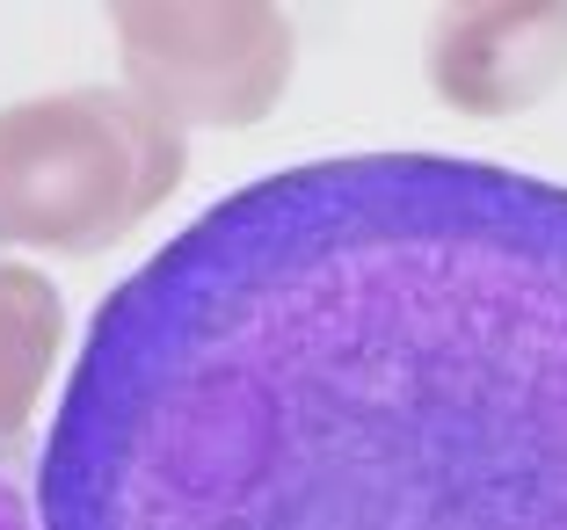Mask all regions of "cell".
I'll use <instances>...</instances> for the list:
<instances>
[{
  "instance_id": "3957f363",
  "label": "cell",
  "mask_w": 567,
  "mask_h": 530,
  "mask_svg": "<svg viewBox=\"0 0 567 530\" xmlns=\"http://www.w3.org/2000/svg\"><path fill=\"white\" fill-rule=\"evenodd\" d=\"M124 81L161 124L240 132L277 110L291 81V22L262 0L234 8H110Z\"/></svg>"
},
{
  "instance_id": "6da1fadb",
  "label": "cell",
  "mask_w": 567,
  "mask_h": 530,
  "mask_svg": "<svg viewBox=\"0 0 567 530\" xmlns=\"http://www.w3.org/2000/svg\"><path fill=\"white\" fill-rule=\"evenodd\" d=\"M37 530H567V183L320 153L95 305Z\"/></svg>"
},
{
  "instance_id": "5b68a950",
  "label": "cell",
  "mask_w": 567,
  "mask_h": 530,
  "mask_svg": "<svg viewBox=\"0 0 567 530\" xmlns=\"http://www.w3.org/2000/svg\"><path fill=\"white\" fill-rule=\"evenodd\" d=\"M0 530H37V501L22 495V480H16L8 458H0Z\"/></svg>"
},
{
  "instance_id": "8992f818",
  "label": "cell",
  "mask_w": 567,
  "mask_h": 530,
  "mask_svg": "<svg viewBox=\"0 0 567 530\" xmlns=\"http://www.w3.org/2000/svg\"><path fill=\"white\" fill-rule=\"evenodd\" d=\"M0 291H8V262H0Z\"/></svg>"
},
{
  "instance_id": "7a4b0ae2",
  "label": "cell",
  "mask_w": 567,
  "mask_h": 530,
  "mask_svg": "<svg viewBox=\"0 0 567 530\" xmlns=\"http://www.w3.org/2000/svg\"><path fill=\"white\" fill-rule=\"evenodd\" d=\"M183 183V132L132 87H66L0 110V240L95 254Z\"/></svg>"
},
{
  "instance_id": "277c9868",
  "label": "cell",
  "mask_w": 567,
  "mask_h": 530,
  "mask_svg": "<svg viewBox=\"0 0 567 530\" xmlns=\"http://www.w3.org/2000/svg\"><path fill=\"white\" fill-rule=\"evenodd\" d=\"M436 102L458 116H524L567 81V0H481L444 8L422 44Z\"/></svg>"
}]
</instances>
